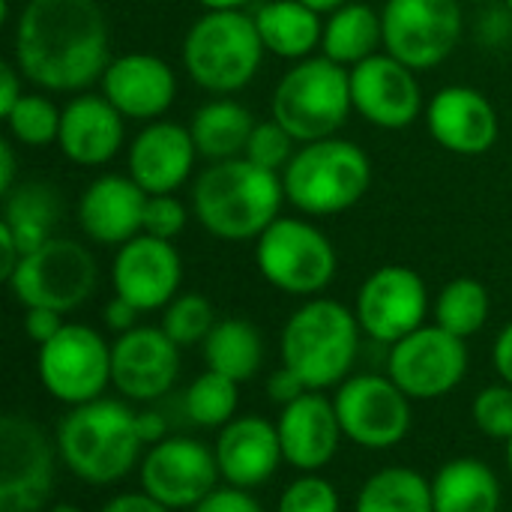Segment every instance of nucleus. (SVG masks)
<instances>
[{"label": "nucleus", "mask_w": 512, "mask_h": 512, "mask_svg": "<svg viewBox=\"0 0 512 512\" xmlns=\"http://www.w3.org/2000/svg\"><path fill=\"white\" fill-rule=\"evenodd\" d=\"M507 9H510V15H512V0H507Z\"/></svg>", "instance_id": "56"}, {"label": "nucleus", "mask_w": 512, "mask_h": 512, "mask_svg": "<svg viewBox=\"0 0 512 512\" xmlns=\"http://www.w3.org/2000/svg\"><path fill=\"white\" fill-rule=\"evenodd\" d=\"M252 15L264 48L282 60H306L321 45L324 21L300 0H270L261 3Z\"/></svg>", "instance_id": "28"}, {"label": "nucleus", "mask_w": 512, "mask_h": 512, "mask_svg": "<svg viewBox=\"0 0 512 512\" xmlns=\"http://www.w3.org/2000/svg\"><path fill=\"white\" fill-rule=\"evenodd\" d=\"M354 315L369 339L396 345L426 324L429 288L417 270L405 264H384L360 285Z\"/></svg>", "instance_id": "16"}, {"label": "nucleus", "mask_w": 512, "mask_h": 512, "mask_svg": "<svg viewBox=\"0 0 512 512\" xmlns=\"http://www.w3.org/2000/svg\"><path fill=\"white\" fill-rule=\"evenodd\" d=\"M189 512H264V507L246 492V489H237V486H219L213 495H207L195 510Z\"/></svg>", "instance_id": "42"}, {"label": "nucleus", "mask_w": 512, "mask_h": 512, "mask_svg": "<svg viewBox=\"0 0 512 512\" xmlns=\"http://www.w3.org/2000/svg\"><path fill=\"white\" fill-rule=\"evenodd\" d=\"M123 120L126 117L105 96L81 93L69 99L60 111L57 147L69 162L81 168L105 165L123 147Z\"/></svg>", "instance_id": "26"}, {"label": "nucleus", "mask_w": 512, "mask_h": 512, "mask_svg": "<svg viewBox=\"0 0 512 512\" xmlns=\"http://www.w3.org/2000/svg\"><path fill=\"white\" fill-rule=\"evenodd\" d=\"M36 375L57 402L87 405L102 399L111 384V345L87 324H66L51 342L39 345Z\"/></svg>", "instance_id": "11"}, {"label": "nucleus", "mask_w": 512, "mask_h": 512, "mask_svg": "<svg viewBox=\"0 0 512 512\" xmlns=\"http://www.w3.org/2000/svg\"><path fill=\"white\" fill-rule=\"evenodd\" d=\"M102 318H105V327H108V330H114L117 336H123V333H129V330H135V327H138L141 309H138V306H132L129 300H123V297H117V294H114V300H108V303H105Z\"/></svg>", "instance_id": "45"}, {"label": "nucleus", "mask_w": 512, "mask_h": 512, "mask_svg": "<svg viewBox=\"0 0 512 512\" xmlns=\"http://www.w3.org/2000/svg\"><path fill=\"white\" fill-rule=\"evenodd\" d=\"M387 375L411 402L444 399L468 375V345L438 324H423L390 345Z\"/></svg>", "instance_id": "13"}, {"label": "nucleus", "mask_w": 512, "mask_h": 512, "mask_svg": "<svg viewBox=\"0 0 512 512\" xmlns=\"http://www.w3.org/2000/svg\"><path fill=\"white\" fill-rule=\"evenodd\" d=\"M468 3H492V0H468Z\"/></svg>", "instance_id": "55"}, {"label": "nucleus", "mask_w": 512, "mask_h": 512, "mask_svg": "<svg viewBox=\"0 0 512 512\" xmlns=\"http://www.w3.org/2000/svg\"><path fill=\"white\" fill-rule=\"evenodd\" d=\"M267 393H270V399H273L279 408H285V405L297 402L300 396H306V393H309V387H306V381H303L297 372H291L288 366H282V369H276V372L270 375V381H267Z\"/></svg>", "instance_id": "44"}, {"label": "nucleus", "mask_w": 512, "mask_h": 512, "mask_svg": "<svg viewBox=\"0 0 512 512\" xmlns=\"http://www.w3.org/2000/svg\"><path fill=\"white\" fill-rule=\"evenodd\" d=\"M213 453L222 480L246 492L270 483L279 465L285 462L276 423L258 414L234 417L228 426H222Z\"/></svg>", "instance_id": "24"}, {"label": "nucleus", "mask_w": 512, "mask_h": 512, "mask_svg": "<svg viewBox=\"0 0 512 512\" xmlns=\"http://www.w3.org/2000/svg\"><path fill=\"white\" fill-rule=\"evenodd\" d=\"M294 144L297 141L276 120H267V123H255L243 156L249 162H255L258 168H267V171L282 174L288 168V162L294 159V153H297Z\"/></svg>", "instance_id": "40"}, {"label": "nucleus", "mask_w": 512, "mask_h": 512, "mask_svg": "<svg viewBox=\"0 0 512 512\" xmlns=\"http://www.w3.org/2000/svg\"><path fill=\"white\" fill-rule=\"evenodd\" d=\"M282 456L300 474L324 471L342 447V423L336 417L333 399L321 390H309L297 402L285 405L276 420Z\"/></svg>", "instance_id": "20"}, {"label": "nucleus", "mask_w": 512, "mask_h": 512, "mask_svg": "<svg viewBox=\"0 0 512 512\" xmlns=\"http://www.w3.org/2000/svg\"><path fill=\"white\" fill-rule=\"evenodd\" d=\"M507 471H510V480H512V438L507 441Z\"/></svg>", "instance_id": "54"}, {"label": "nucleus", "mask_w": 512, "mask_h": 512, "mask_svg": "<svg viewBox=\"0 0 512 512\" xmlns=\"http://www.w3.org/2000/svg\"><path fill=\"white\" fill-rule=\"evenodd\" d=\"M186 222H189V213L174 195H147L144 234L159 237V240H174L183 234Z\"/></svg>", "instance_id": "41"}, {"label": "nucleus", "mask_w": 512, "mask_h": 512, "mask_svg": "<svg viewBox=\"0 0 512 512\" xmlns=\"http://www.w3.org/2000/svg\"><path fill=\"white\" fill-rule=\"evenodd\" d=\"M198 147L189 126L150 120L129 144V177L147 195H174L192 174Z\"/></svg>", "instance_id": "23"}, {"label": "nucleus", "mask_w": 512, "mask_h": 512, "mask_svg": "<svg viewBox=\"0 0 512 512\" xmlns=\"http://www.w3.org/2000/svg\"><path fill=\"white\" fill-rule=\"evenodd\" d=\"M57 459V444L36 420L6 414L0 420V512L48 510Z\"/></svg>", "instance_id": "10"}, {"label": "nucleus", "mask_w": 512, "mask_h": 512, "mask_svg": "<svg viewBox=\"0 0 512 512\" xmlns=\"http://www.w3.org/2000/svg\"><path fill=\"white\" fill-rule=\"evenodd\" d=\"M471 420L486 438L507 444L512 438V384L501 381L480 390L471 402Z\"/></svg>", "instance_id": "38"}, {"label": "nucleus", "mask_w": 512, "mask_h": 512, "mask_svg": "<svg viewBox=\"0 0 512 512\" xmlns=\"http://www.w3.org/2000/svg\"><path fill=\"white\" fill-rule=\"evenodd\" d=\"M60 111L48 96L42 93H24L21 102L3 117L9 126V135L24 147H45L57 144L60 132Z\"/></svg>", "instance_id": "36"}, {"label": "nucleus", "mask_w": 512, "mask_h": 512, "mask_svg": "<svg viewBox=\"0 0 512 512\" xmlns=\"http://www.w3.org/2000/svg\"><path fill=\"white\" fill-rule=\"evenodd\" d=\"M99 512H171L165 504H159L156 498H150L144 489L141 492H120L111 501H105V507Z\"/></svg>", "instance_id": "46"}, {"label": "nucleus", "mask_w": 512, "mask_h": 512, "mask_svg": "<svg viewBox=\"0 0 512 512\" xmlns=\"http://www.w3.org/2000/svg\"><path fill=\"white\" fill-rule=\"evenodd\" d=\"M99 282L96 258L87 246L51 237L36 252L24 255L15 267V273L6 279L12 297L24 309H54V312H72L90 300Z\"/></svg>", "instance_id": "9"}, {"label": "nucleus", "mask_w": 512, "mask_h": 512, "mask_svg": "<svg viewBox=\"0 0 512 512\" xmlns=\"http://www.w3.org/2000/svg\"><path fill=\"white\" fill-rule=\"evenodd\" d=\"M270 108L297 144L333 138L354 111L351 69L324 54L297 60L279 78Z\"/></svg>", "instance_id": "6"}, {"label": "nucleus", "mask_w": 512, "mask_h": 512, "mask_svg": "<svg viewBox=\"0 0 512 512\" xmlns=\"http://www.w3.org/2000/svg\"><path fill=\"white\" fill-rule=\"evenodd\" d=\"M384 51L414 72L444 63L462 39V0H387Z\"/></svg>", "instance_id": "12"}, {"label": "nucleus", "mask_w": 512, "mask_h": 512, "mask_svg": "<svg viewBox=\"0 0 512 512\" xmlns=\"http://www.w3.org/2000/svg\"><path fill=\"white\" fill-rule=\"evenodd\" d=\"M63 468L81 483L111 486L141 465L138 411L117 399H93L63 414L54 432Z\"/></svg>", "instance_id": "3"}, {"label": "nucleus", "mask_w": 512, "mask_h": 512, "mask_svg": "<svg viewBox=\"0 0 512 512\" xmlns=\"http://www.w3.org/2000/svg\"><path fill=\"white\" fill-rule=\"evenodd\" d=\"M60 213H63V204H60L57 189L48 183L30 180V183L15 186L6 195V210H3L0 225L15 237L21 258H24L54 237Z\"/></svg>", "instance_id": "29"}, {"label": "nucleus", "mask_w": 512, "mask_h": 512, "mask_svg": "<svg viewBox=\"0 0 512 512\" xmlns=\"http://www.w3.org/2000/svg\"><path fill=\"white\" fill-rule=\"evenodd\" d=\"M66 327L63 321V312H54V309H27L24 312V333L36 342V345H45L51 342L60 330Z\"/></svg>", "instance_id": "43"}, {"label": "nucleus", "mask_w": 512, "mask_h": 512, "mask_svg": "<svg viewBox=\"0 0 512 512\" xmlns=\"http://www.w3.org/2000/svg\"><path fill=\"white\" fill-rule=\"evenodd\" d=\"M99 84L102 96L126 120H159L177 96L174 69L162 57L144 51L114 57Z\"/></svg>", "instance_id": "22"}, {"label": "nucleus", "mask_w": 512, "mask_h": 512, "mask_svg": "<svg viewBox=\"0 0 512 512\" xmlns=\"http://www.w3.org/2000/svg\"><path fill=\"white\" fill-rule=\"evenodd\" d=\"M354 512H435L432 483L414 468H381L363 483Z\"/></svg>", "instance_id": "33"}, {"label": "nucleus", "mask_w": 512, "mask_h": 512, "mask_svg": "<svg viewBox=\"0 0 512 512\" xmlns=\"http://www.w3.org/2000/svg\"><path fill=\"white\" fill-rule=\"evenodd\" d=\"M492 366L504 384H512V321L498 333V339L492 345Z\"/></svg>", "instance_id": "48"}, {"label": "nucleus", "mask_w": 512, "mask_h": 512, "mask_svg": "<svg viewBox=\"0 0 512 512\" xmlns=\"http://www.w3.org/2000/svg\"><path fill=\"white\" fill-rule=\"evenodd\" d=\"M183 408H186V417L201 426V429H222L228 426L234 417H237V408H240V384L219 375V372H201L186 396H183Z\"/></svg>", "instance_id": "35"}, {"label": "nucleus", "mask_w": 512, "mask_h": 512, "mask_svg": "<svg viewBox=\"0 0 512 512\" xmlns=\"http://www.w3.org/2000/svg\"><path fill=\"white\" fill-rule=\"evenodd\" d=\"M381 48H384V21L366 3H345L342 9L330 12V18L324 21L321 54L348 69L375 57Z\"/></svg>", "instance_id": "30"}, {"label": "nucleus", "mask_w": 512, "mask_h": 512, "mask_svg": "<svg viewBox=\"0 0 512 512\" xmlns=\"http://www.w3.org/2000/svg\"><path fill=\"white\" fill-rule=\"evenodd\" d=\"M285 198L306 216H339L363 201L372 183L369 156L345 138L303 144L282 171Z\"/></svg>", "instance_id": "7"}, {"label": "nucleus", "mask_w": 512, "mask_h": 512, "mask_svg": "<svg viewBox=\"0 0 512 512\" xmlns=\"http://www.w3.org/2000/svg\"><path fill=\"white\" fill-rule=\"evenodd\" d=\"M141 489L171 512L195 510L207 495L219 489L216 453L195 438H165L147 447L138 465Z\"/></svg>", "instance_id": "15"}, {"label": "nucleus", "mask_w": 512, "mask_h": 512, "mask_svg": "<svg viewBox=\"0 0 512 512\" xmlns=\"http://www.w3.org/2000/svg\"><path fill=\"white\" fill-rule=\"evenodd\" d=\"M204 9H243L249 0H198Z\"/></svg>", "instance_id": "52"}, {"label": "nucleus", "mask_w": 512, "mask_h": 512, "mask_svg": "<svg viewBox=\"0 0 512 512\" xmlns=\"http://www.w3.org/2000/svg\"><path fill=\"white\" fill-rule=\"evenodd\" d=\"M15 189V153H12V141L3 138L0 141V192L9 195Z\"/></svg>", "instance_id": "50"}, {"label": "nucleus", "mask_w": 512, "mask_h": 512, "mask_svg": "<svg viewBox=\"0 0 512 512\" xmlns=\"http://www.w3.org/2000/svg\"><path fill=\"white\" fill-rule=\"evenodd\" d=\"M138 432L144 447H153L168 438V423L162 420L159 411H138Z\"/></svg>", "instance_id": "49"}, {"label": "nucleus", "mask_w": 512, "mask_h": 512, "mask_svg": "<svg viewBox=\"0 0 512 512\" xmlns=\"http://www.w3.org/2000/svg\"><path fill=\"white\" fill-rule=\"evenodd\" d=\"M339 507L336 486L321 474H300L276 501V512H339Z\"/></svg>", "instance_id": "39"}, {"label": "nucleus", "mask_w": 512, "mask_h": 512, "mask_svg": "<svg viewBox=\"0 0 512 512\" xmlns=\"http://www.w3.org/2000/svg\"><path fill=\"white\" fill-rule=\"evenodd\" d=\"M336 417L348 441L363 450H390L411 432V399L387 375H351L336 390Z\"/></svg>", "instance_id": "14"}, {"label": "nucleus", "mask_w": 512, "mask_h": 512, "mask_svg": "<svg viewBox=\"0 0 512 512\" xmlns=\"http://www.w3.org/2000/svg\"><path fill=\"white\" fill-rule=\"evenodd\" d=\"M201 351H204V363L210 372H219L237 384L252 381L264 363V339L258 327L246 318L216 321Z\"/></svg>", "instance_id": "32"}, {"label": "nucleus", "mask_w": 512, "mask_h": 512, "mask_svg": "<svg viewBox=\"0 0 512 512\" xmlns=\"http://www.w3.org/2000/svg\"><path fill=\"white\" fill-rule=\"evenodd\" d=\"M489 312H492L489 291L480 279L471 276H459L447 282L435 297V324L465 342L486 327Z\"/></svg>", "instance_id": "34"}, {"label": "nucleus", "mask_w": 512, "mask_h": 512, "mask_svg": "<svg viewBox=\"0 0 512 512\" xmlns=\"http://www.w3.org/2000/svg\"><path fill=\"white\" fill-rule=\"evenodd\" d=\"M300 3H306V6L315 9L318 15H330V12L342 9L345 3H351V0H300Z\"/></svg>", "instance_id": "51"}, {"label": "nucleus", "mask_w": 512, "mask_h": 512, "mask_svg": "<svg viewBox=\"0 0 512 512\" xmlns=\"http://www.w3.org/2000/svg\"><path fill=\"white\" fill-rule=\"evenodd\" d=\"M171 342L180 348L189 345H204L210 330L216 327V312L213 303L204 294H177L165 309H162V324H159Z\"/></svg>", "instance_id": "37"}, {"label": "nucleus", "mask_w": 512, "mask_h": 512, "mask_svg": "<svg viewBox=\"0 0 512 512\" xmlns=\"http://www.w3.org/2000/svg\"><path fill=\"white\" fill-rule=\"evenodd\" d=\"M183 282V261L174 240L138 234L117 246L111 261V288L141 312L165 309Z\"/></svg>", "instance_id": "18"}, {"label": "nucleus", "mask_w": 512, "mask_h": 512, "mask_svg": "<svg viewBox=\"0 0 512 512\" xmlns=\"http://www.w3.org/2000/svg\"><path fill=\"white\" fill-rule=\"evenodd\" d=\"M435 512H501L504 492L498 474L474 456L450 459L432 480Z\"/></svg>", "instance_id": "27"}, {"label": "nucleus", "mask_w": 512, "mask_h": 512, "mask_svg": "<svg viewBox=\"0 0 512 512\" xmlns=\"http://www.w3.org/2000/svg\"><path fill=\"white\" fill-rule=\"evenodd\" d=\"M264 42L255 15L243 9H207L183 39V69L207 93H237L261 69Z\"/></svg>", "instance_id": "5"}, {"label": "nucleus", "mask_w": 512, "mask_h": 512, "mask_svg": "<svg viewBox=\"0 0 512 512\" xmlns=\"http://www.w3.org/2000/svg\"><path fill=\"white\" fill-rule=\"evenodd\" d=\"M432 138L456 156H483L495 147L501 123L486 93L465 84L438 90L426 108Z\"/></svg>", "instance_id": "21"}, {"label": "nucleus", "mask_w": 512, "mask_h": 512, "mask_svg": "<svg viewBox=\"0 0 512 512\" xmlns=\"http://www.w3.org/2000/svg\"><path fill=\"white\" fill-rule=\"evenodd\" d=\"M111 36L96 0H27L15 24V66L51 93H78L102 81Z\"/></svg>", "instance_id": "1"}, {"label": "nucleus", "mask_w": 512, "mask_h": 512, "mask_svg": "<svg viewBox=\"0 0 512 512\" xmlns=\"http://www.w3.org/2000/svg\"><path fill=\"white\" fill-rule=\"evenodd\" d=\"M255 264L258 273L282 294L315 297L333 282L339 255L330 237L312 222L279 216L255 240Z\"/></svg>", "instance_id": "8"}, {"label": "nucleus", "mask_w": 512, "mask_h": 512, "mask_svg": "<svg viewBox=\"0 0 512 512\" xmlns=\"http://www.w3.org/2000/svg\"><path fill=\"white\" fill-rule=\"evenodd\" d=\"M45 512H84L81 507H75V504H54V507H48Z\"/></svg>", "instance_id": "53"}, {"label": "nucleus", "mask_w": 512, "mask_h": 512, "mask_svg": "<svg viewBox=\"0 0 512 512\" xmlns=\"http://www.w3.org/2000/svg\"><path fill=\"white\" fill-rule=\"evenodd\" d=\"M180 375V345L162 327H135L111 345V384L129 402H156Z\"/></svg>", "instance_id": "19"}, {"label": "nucleus", "mask_w": 512, "mask_h": 512, "mask_svg": "<svg viewBox=\"0 0 512 512\" xmlns=\"http://www.w3.org/2000/svg\"><path fill=\"white\" fill-rule=\"evenodd\" d=\"M354 111L378 129H408L423 111V90L411 66L387 51L351 66Z\"/></svg>", "instance_id": "17"}, {"label": "nucleus", "mask_w": 512, "mask_h": 512, "mask_svg": "<svg viewBox=\"0 0 512 512\" xmlns=\"http://www.w3.org/2000/svg\"><path fill=\"white\" fill-rule=\"evenodd\" d=\"M21 69L15 63H0V117H6L24 96Z\"/></svg>", "instance_id": "47"}, {"label": "nucleus", "mask_w": 512, "mask_h": 512, "mask_svg": "<svg viewBox=\"0 0 512 512\" xmlns=\"http://www.w3.org/2000/svg\"><path fill=\"white\" fill-rule=\"evenodd\" d=\"M360 321L354 309L312 297L282 327L279 354L282 366L297 372L309 390H330L351 378L360 354Z\"/></svg>", "instance_id": "4"}, {"label": "nucleus", "mask_w": 512, "mask_h": 512, "mask_svg": "<svg viewBox=\"0 0 512 512\" xmlns=\"http://www.w3.org/2000/svg\"><path fill=\"white\" fill-rule=\"evenodd\" d=\"M282 174L258 168L246 156L210 162L195 180L192 213L201 228L219 240H258L285 204Z\"/></svg>", "instance_id": "2"}, {"label": "nucleus", "mask_w": 512, "mask_h": 512, "mask_svg": "<svg viewBox=\"0 0 512 512\" xmlns=\"http://www.w3.org/2000/svg\"><path fill=\"white\" fill-rule=\"evenodd\" d=\"M147 192L120 174L96 177L78 198V225L99 246H123L144 234Z\"/></svg>", "instance_id": "25"}, {"label": "nucleus", "mask_w": 512, "mask_h": 512, "mask_svg": "<svg viewBox=\"0 0 512 512\" xmlns=\"http://www.w3.org/2000/svg\"><path fill=\"white\" fill-rule=\"evenodd\" d=\"M189 129L204 159L225 162L246 153L249 135L255 129V117L246 105L234 99H210L195 111Z\"/></svg>", "instance_id": "31"}]
</instances>
